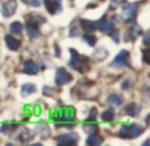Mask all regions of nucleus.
Listing matches in <instances>:
<instances>
[{
    "instance_id": "f257e3e1",
    "label": "nucleus",
    "mask_w": 150,
    "mask_h": 146,
    "mask_svg": "<svg viewBox=\"0 0 150 146\" xmlns=\"http://www.w3.org/2000/svg\"><path fill=\"white\" fill-rule=\"evenodd\" d=\"M52 120L58 126L73 125L75 123V112L71 107H65L62 109H58L55 113H53Z\"/></svg>"
},
{
    "instance_id": "f03ea898",
    "label": "nucleus",
    "mask_w": 150,
    "mask_h": 146,
    "mask_svg": "<svg viewBox=\"0 0 150 146\" xmlns=\"http://www.w3.org/2000/svg\"><path fill=\"white\" fill-rule=\"evenodd\" d=\"M70 53H71V59H70V62H69L70 67L74 68V70H76V71H79V73H82V74L87 73V71L90 70L88 58L84 57V55H82V54H79V53L74 49H70Z\"/></svg>"
},
{
    "instance_id": "7ed1b4c3",
    "label": "nucleus",
    "mask_w": 150,
    "mask_h": 146,
    "mask_svg": "<svg viewBox=\"0 0 150 146\" xmlns=\"http://www.w3.org/2000/svg\"><path fill=\"white\" fill-rule=\"evenodd\" d=\"M144 130H145V128H144L142 125H140V124H130V125L121 126V129L119 130L117 136L121 137V138H125V140L136 138V137H138L140 134H142Z\"/></svg>"
},
{
    "instance_id": "20e7f679",
    "label": "nucleus",
    "mask_w": 150,
    "mask_h": 146,
    "mask_svg": "<svg viewBox=\"0 0 150 146\" xmlns=\"http://www.w3.org/2000/svg\"><path fill=\"white\" fill-rule=\"evenodd\" d=\"M44 23V18L40 16H26V32L30 38H37L40 36V24Z\"/></svg>"
},
{
    "instance_id": "39448f33",
    "label": "nucleus",
    "mask_w": 150,
    "mask_h": 146,
    "mask_svg": "<svg viewBox=\"0 0 150 146\" xmlns=\"http://www.w3.org/2000/svg\"><path fill=\"white\" fill-rule=\"evenodd\" d=\"M138 9V3H122V8H121V15L120 18L124 21H129L132 20L136 16Z\"/></svg>"
},
{
    "instance_id": "423d86ee",
    "label": "nucleus",
    "mask_w": 150,
    "mask_h": 146,
    "mask_svg": "<svg viewBox=\"0 0 150 146\" xmlns=\"http://www.w3.org/2000/svg\"><path fill=\"white\" fill-rule=\"evenodd\" d=\"M71 80H73V76L69 71H66V68L59 67L55 71V83H57V86H63V84L69 83Z\"/></svg>"
},
{
    "instance_id": "0eeeda50",
    "label": "nucleus",
    "mask_w": 150,
    "mask_h": 146,
    "mask_svg": "<svg viewBox=\"0 0 150 146\" xmlns=\"http://www.w3.org/2000/svg\"><path fill=\"white\" fill-rule=\"evenodd\" d=\"M128 58H129V53L127 50H121L119 54L116 55L113 61H112V66L113 67H124V66H128Z\"/></svg>"
},
{
    "instance_id": "6e6552de",
    "label": "nucleus",
    "mask_w": 150,
    "mask_h": 146,
    "mask_svg": "<svg viewBox=\"0 0 150 146\" xmlns=\"http://www.w3.org/2000/svg\"><path fill=\"white\" fill-rule=\"evenodd\" d=\"M98 28L104 33H109L115 28V20L113 18H108V16H104L100 21H98Z\"/></svg>"
},
{
    "instance_id": "1a4fd4ad",
    "label": "nucleus",
    "mask_w": 150,
    "mask_h": 146,
    "mask_svg": "<svg viewBox=\"0 0 150 146\" xmlns=\"http://www.w3.org/2000/svg\"><path fill=\"white\" fill-rule=\"evenodd\" d=\"M23 71L28 75H36L40 71V65L32 59H28L23 63Z\"/></svg>"
},
{
    "instance_id": "9d476101",
    "label": "nucleus",
    "mask_w": 150,
    "mask_h": 146,
    "mask_svg": "<svg viewBox=\"0 0 150 146\" xmlns=\"http://www.w3.org/2000/svg\"><path fill=\"white\" fill-rule=\"evenodd\" d=\"M79 140L76 133H67L63 134V136H59L57 138V142L59 145H75Z\"/></svg>"
},
{
    "instance_id": "9b49d317",
    "label": "nucleus",
    "mask_w": 150,
    "mask_h": 146,
    "mask_svg": "<svg viewBox=\"0 0 150 146\" xmlns=\"http://www.w3.org/2000/svg\"><path fill=\"white\" fill-rule=\"evenodd\" d=\"M61 1H62V0H44V4H45V7H46L47 12L54 15V13H58L62 9Z\"/></svg>"
},
{
    "instance_id": "f8f14e48",
    "label": "nucleus",
    "mask_w": 150,
    "mask_h": 146,
    "mask_svg": "<svg viewBox=\"0 0 150 146\" xmlns=\"http://www.w3.org/2000/svg\"><path fill=\"white\" fill-rule=\"evenodd\" d=\"M16 8H17V1H16V0H8V1H5L4 5H3V8H1L3 16H4V17L12 16L13 13H15Z\"/></svg>"
},
{
    "instance_id": "ddd939ff",
    "label": "nucleus",
    "mask_w": 150,
    "mask_h": 146,
    "mask_svg": "<svg viewBox=\"0 0 150 146\" xmlns=\"http://www.w3.org/2000/svg\"><path fill=\"white\" fill-rule=\"evenodd\" d=\"M5 44H7L8 49L12 50V51H17L18 49H20V41H18L17 38H15L13 36H11V34H8V36H5Z\"/></svg>"
},
{
    "instance_id": "4468645a",
    "label": "nucleus",
    "mask_w": 150,
    "mask_h": 146,
    "mask_svg": "<svg viewBox=\"0 0 150 146\" xmlns=\"http://www.w3.org/2000/svg\"><path fill=\"white\" fill-rule=\"evenodd\" d=\"M141 34V28L137 25V24H133V29H129L127 30V34H125V41H133L137 36Z\"/></svg>"
},
{
    "instance_id": "2eb2a0df",
    "label": "nucleus",
    "mask_w": 150,
    "mask_h": 146,
    "mask_svg": "<svg viewBox=\"0 0 150 146\" xmlns=\"http://www.w3.org/2000/svg\"><path fill=\"white\" fill-rule=\"evenodd\" d=\"M80 25H82V28L84 29L87 33H91V32H93L95 29H98V23H96V21L86 20V18L80 20Z\"/></svg>"
},
{
    "instance_id": "dca6fc26",
    "label": "nucleus",
    "mask_w": 150,
    "mask_h": 146,
    "mask_svg": "<svg viewBox=\"0 0 150 146\" xmlns=\"http://www.w3.org/2000/svg\"><path fill=\"white\" fill-rule=\"evenodd\" d=\"M86 144L87 145H91V146H98V145H101L103 144V138L100 136H98L96 133H92L90 134L87 140H86Z\"/></svg>"
},
{
    "instance_id": "f3484780",
    "label": "nucleus",
    "mask_w": 150,
    "mask_h": 146,
    "mask_svg": "<svg viewBox=\"0 0 150 146\" xmlns=\"http://www.w3.org/2000/svg\"><path fill=\"white\" fill-rule=\"evenodd\" d=\"M33 92H36V86L34 84H32V83L23 84V87H21V95L23 96H29Z\"/></svg>"
},
{
    "instance_id": "a211bd4d",
    "label": "nucleus",
    "mask_w": 150,
    "mask_h": 146,
    "mask_svg": "<svg viewBox=\"0 0 150 146\" xmlns=\"http://www.w3.org/2000/svg\"><path fill=\"white\" fill-rule=\"evenodd\" d=\"M125 111H127V113L129 116H137L138 112H140V105L136 104V103H130V104L127 105Z\"/></svg>"
},
{
    "instance_id": "6ab92c4d",
    "label": "nucleus",
    "mask_w": 150,
    "mask_h": 146,
    "mask_svg": "<svg viewBox=\"0 0 150 146\" xmlns=\"http://www.w3.org/2000/svg\"><path fill=\"white\" fill-rule=\"evenodd\" d=\"M108 103L111 105H115V107H119V105H121L122 103H124V99H122V96H120V95H111V96L108 97Z\"/></svg>"
},
{
    "instance_id": "aec40b11",
    "label": "nucleus",
    "mask_w": 150,
    "mask_h": 146,
    "mask_svg": "<svg viewBox=\"0 0 150 146\" xmlns=\"http://www.w3.org/2000/svg\"><path fill=\"white\" fill-rule=\"evenodd\" d=\"M101 118H103V121H113V118H115L113 108H108V109L104 111V112L101 113Z\"/></svg>"
},
{
    "instance_id": "412c9836",
    "label": "nucleus",
    "mask_w": 150,
    "mask_h": 146,
    "mask_svg": "<svg viewBox=\"0 0 150 146\" xmlns=\"http://www.w3.org/2000/svg\"><path fill=\"white\" fill-rule=\"evenodd\" d=\"M9 29H11V32H12V33L20 34L21 32H23V24H21L20 21H13V23L11 24Z\"/></svg>"
},
{
    "instance_id": "4be33fe9",
    "label": "nucleus",
    "mask_w": 150,
    "mask_h": 146,
    "mask_svg": "<svg viewBox=\"0 0 150 146\" xmlns=\"http://www.w3.org/2000/svg\"><path fill=\"white\" fill-rule=\"evenodd\" d=\"M107 55H108V51H107V49H104V47H99L95 51V58L98 61H103Z\"/></svg>"
},
{
    "instance_id": "5701e85b",
    "label": "nucleus",
    "mask_w": 150,
    "mask_h": 146,
    "mask_svg": "<svg viewBox=\"0 0 150 146\" xmlns=\"http://www.w3.org/2000/svg\"><path fill=\"white\" fill-rule=\"evenodd\" d=\"M84 129H86V132H88L90 134H92V133H96V132L99 130V126L96 125L93 121H91L90 124H84Z\"/></svg>"
},
{
    "instance_id": "b1692460",
    "label": "nucleus",
    "mask_w": 150,
    "mask_h": 146,
    "mask_svg": "<svg viewBox=\"0 0 150 146\" xmlns=\"http://www.w3.org/2000/svg\"><path fill=\"white\" fill-rule=\"evenodd\" d=\"M83 39H84V42H87L90 46H93V45H96V42H98V39H96L95 36H92V34L87 33L83 36Z\"/></svg>"
},
{
    "instance_id": "393cba45",
    "label": "nucleus",
    "mask_w": 150,
    "mask_h": 146,
    "mask_svg": "<svg viewBox=\"0 0 150 146\" xmlns=\"http://www.w3.org/2000/svg\"><path fill=\"white\" fill-rule=\"evenodd\" d=\"M18 138H20L21 141L26 142V141H28V140H30V138H32V136H30V132H29L28 129H23V130H21V133L18 134Z\"/></svg>"
},
{
    "instance_id": "a878e982",
    "label": "nucleus",
    "mask_w": 150,
    "mask_h": 146,
    "mask_svg": "<svg viewBox=\"0 0 150 146\" xmlns=\"http://www.w3.org/2000/svg\"><path fill=\"white\" fill-rule=\"evenodd\" d=\"M23 1L30 7H38L40 5V0H23Z\"/></svg>"
},
{
    "instance_id": "bb28decb",
    "label": "nucleus",
    "mask_w": 150,
    "mask_h": 146,
    "mask_svg": "<svg viewBox=\"0 0 150 146\" xmlns=\"http://www.w3.org/2000/svg\"><path fill=\"white\" fill-rule=\"evenodd\" d=\"M95 117H96V109L92 108L90 112V116H88V121H95Z\"/></svg>"
},
{
    "instance_id": "cd10ccee",
    "label": "nucleus",
    "mask_w": 150,
    "mask_h": 146,
    "mask_svg": "<svg viewBox=\"0 0 150 146\" xmlns=\"http://www.w3.org/2000/svg\"><path fill=\"white\" fill-rule=\"evenodd\" d=\"M142 54H144V62L145 63H149L150 61H149V50L148 49H145L142 51Z\"/></svg>"
},
{
    "instance_id": "c85d7f7f",
    "label": "nucleus",
    "mask_w": 150,
    "mask_h": 146,
    "mask_svg": "<svg viewBox=\"0 0 150 146\" xmlns=\"http://www.w3.org/2000/svg\"><path fill=\"white\" fill-rule=\"evenodd\" d=\"M78 29H75V28H71V30H70V36L71 37H75V36H78Z\"/></svg>"
},
{
    "instance_id": "c756f323",
    "label": "nucleus",
    "mask_w": 150,
    "mask_h": 146,
    "mask_svg": "<svg viewBox=\"0 0 150 146\" xmlns=\"http://www.w3.org/2000/svg\"><path fill=\"white\" fill-rule=\"evenodd\" d=\"M129 87H130V82H124V83H122V88H124V90H128V88H129Z\"/></svg>"
},
{
    "instance_id": "7c9ffc66",
    "label": "nucleus",
    "mask_w": 150,
    "mask_h": 146,
    "mask_svg": "<svg viewBox=\"0 0 150 146\" xmlns=\"http://www.w3.org/2000/svg\"><path fill=\"white\" fill-rule=\"evenodd\" d=\"M109 34H111V37L115 39V41H116V42H119V36H117V34H116V32H115V33H109Z\"/></svg>"
},
{
    "instance_id": "2f4dec72",
    "label": "nucleus",
    "mask_w": 150,
    "mask_h": 146,
    "mask_svg": "<svg viewBox=\"0 0 150 146\" xmlns=\"http://www.w3.org/2000/svg\"><path fill=\"white\" fill-rule=\"evenodd\" d=\"M144 44H145L146 46L149 45V33H146V34H145V39H144Z\"/></svg>"
},
{
    "instance_id": "473e14b6",
    "label": "nucleus",
    "mask_w": 150,
    "mask_h": 146,
    "mask_svg": "<svg viewBox=\"0 0 150 146\" xmlns=\"http://www.w3.org/2000/svg\"><path fill=\"white\" fill-rule=\"evenodd\" d=\"M54 49L57 50V57H59V55H61V54H59V46H58V45H55Z\"/></svg>"
},
{
    "instance_id": "72a5a7b5",
    "label": "nucleus",
    "mask_w": 150,
    "mask_h": 146,
    "mask_svg": "<svg viewBox=\"0 0 150 146\" xmlns=\"http://www.w3.org/2000/svg\"><path fill=\"white\" fill-rule=\"evenodd\" d=\"M117 4H119V1H117V0H112V7H113V8L116 7Z\"/></svg>"
}]
</instances>
